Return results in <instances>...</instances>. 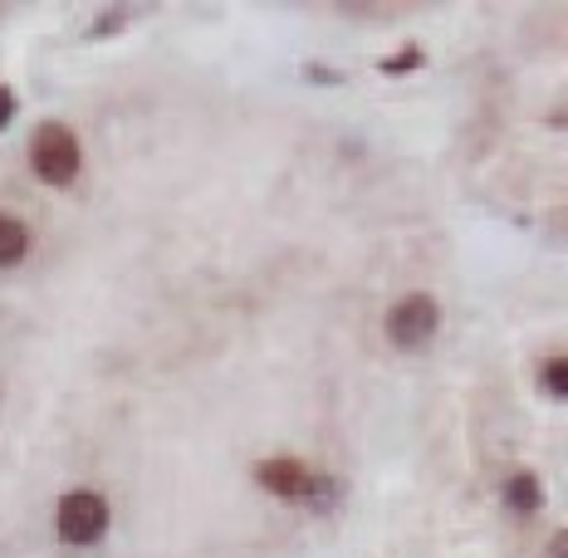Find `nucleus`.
Listing matches in <instances>:
<instances>
[{
	"label": "nucleus",
	"mask_w": 568,
	"mask_h": 558,
	"mask_svg": "<svg viewBox=\"0 0 568 558\" xmlns=\"http://www.w3.org/2000/svg\"><path fill=\"white\" fill-rule=\"evenodd\" d=\"M539 387H544V397H554V402L568 397V363L559 358V353L539 367Z\"/></svg>",
	"instance_id": "obj_7"
},
{
	"label": "nucleus",
	"mask_w": 568,
	"mask_h": 558,
	"mask_svg": "<svg viewBox=\"0 0 568 558\" xmlns=\"http://www.w3.org/2000/svg\"><path fill=\"white\" fill-rule=\"evenodd\" d=\"M544 500V490H539V480L529 470H515L510 480H505V505L515 509V515H535Z\"/></svg>",
	"instance_id": "obj_5"
},
{
	"label": "nucleus",
	"mask_w": 568,
	"mask_h": 558,
	"mask_svg": "<svg viewBox=\"0 0 568 558\" xmlns=\"http://www.w3.org/2000/svg\"><path fill=\"white\" fill-rule=\"evenodd\" d=\"M436 328H442V308H436L432 294H407V300L387 314V338H393L397 348H422V343L436 338Z\"/></svg>",
	"instance_id": "obj_4"
},
{
	"label": "nucleus",
	"mask_w": 568,
	"mask_h": 558,
	"mask_svg": "<svg viewBox=\"0 0 568 558\" xmlns=\"http://www.w3.org/2000/svg\"><path fill=\"white\" fill-rule=\"evenodd\" d=\"M26 251H30V231L16 216H6V211H0V265H20Z\"/></svg>",
	"instance_id": "obj_6"
},
{
	"label": "nucleus",
	"mask_w": 568,
	"mask_h": 558,
	"mask_svg": "<svg viewBox=\"0 0 568 558\" xmlns=\"http://www.w3.org/2000/svg\"><path fill=\"white\" fill-rule=\"evenodd\" d=\"M79 138L69 133L64 123H40L34 128V138H30V168L40 182H50V186H69L79 176Z\"/></svg>",
	"instance_id": "obj_1"
},
{
	"label": "nucleus",
	"mask_w": 568,
	"mask_h": 558,
	"mask_svg": "<svg viewBox=\"0 0 568 558\" xmlns=\"http://www.w3.org/2000/svg\"><path fill=\"white\" fill-rule=\"evenodd\" d=\"M417 64H422V54L407 50V54H397V59H383V74H407V69H417Z\"/></svg>",
	"instance_id": "obj_8"
},
{
	"label": "nucleus",
	"mask_w": 568,
	"mask_h": 558,
	"mask_svg": "<svg viewBox=\"0 0 568 558\" xmlns=\"http://www.w3.org/2000/svg\"><path fill=\"white\" fill-rule=\"evenodd\" d=\"M10 118H16V93L0 89V128H10Z\"/></svg>",
	"instance_id": "obj_9"
},
{
	"label": "nucleus",
	"mask_w": 568,
	"mask_h": 558,
	"mask_svg": "<svg viewBox=\"0 0 568 558\" xmlns=\"http://www.w3.org/2000/svg\"><path fill=\"white\" fill-rule=\"evenodd\" d=\"M54 529L64 544H99L103 534H109V500L93 490H74L59 500V515H54Z\"/></svg>",
	"instance_id": "obj_2"
},
{
	"label": "nucleus",
	"mask_w": 568,
	"mask_h": 558,
	"mask_svg": "<svg viewBox=\"0 0 568 558\" xmlns=\"http://www.w3.org/2000/svg\"><path fill=\"white\" fill-rule=\"evenodd\" d=\"M255 480L265 485V490L284 495V500H328V495L338 490L334 480H324L318 470H310L304 460H260L255 466Z\"/></svg>",
	"instance_id": "obj_3"
}]
</instances>
